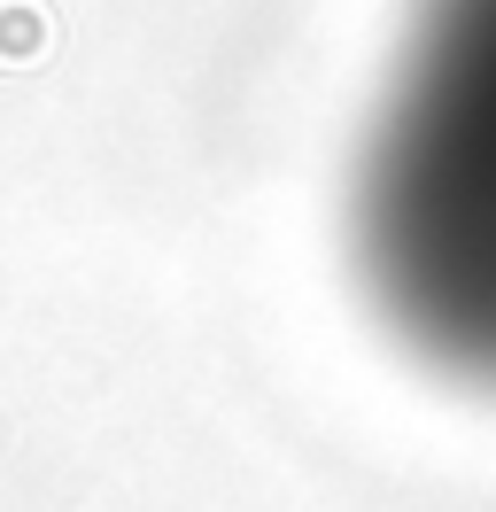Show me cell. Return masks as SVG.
<instances>
[{
	"label": "cell",
	"mask_w": 496,
	"mask_h": 512,
	"mask_svg": "<svg viewBox=\"0 0 496 512\" xmlns=\"http://www.w3.org/2000/svg\"><path fill=\"white\" fill-rule=\"evenodd\" d=\"M365 249L403 334L496 381V0H434L372 148Z\"/></svg>",
	"instance_id": "6da1fadb"
}]
</instances>
